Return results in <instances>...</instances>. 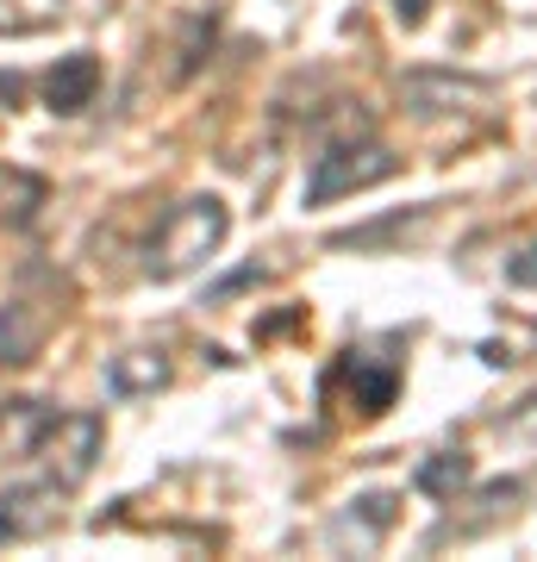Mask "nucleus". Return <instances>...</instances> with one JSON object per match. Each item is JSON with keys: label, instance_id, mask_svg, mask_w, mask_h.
Here are the masks:
<instances>
[{"label": "nucleus", "instance_id": "13", "mask_svg": "<svg viewBox=\"0 0 537 562\" xmlns=\"http://www.w3.org/2000/svg\"><path fill=\"white\" fill-rule=\"evenodd\" d=\"M0 419H7V406H0Z\"/></svg>", "mask_w": 537, "mask_h": 562}, {"label": "nucleus", "instance_id": "7", "mask_svg": "<svg viewBox=\"0 0 537 562\" xmlns=\"http://www.w3.org/2000/svg\"><path fill=\"white\" fill-rule=\"evenodd\" d=\"M107 382H113V394H157L169 382V362L157 350H125V357H113Z\"/></svg>", "mask_w": 537, "mask_h": 562}, {"label": "nucleus", "instance_id": "12", "mask_svg": "<svg viewBox=\"0 0 537 562\" xmlns=\"http://www.w3.org/2000/svg\"><path fill=\"white\" fill-rule=\"evenodd\" d=\"M425 7H432V0H394L400 25H418V20H425Z\"/></svg>", "mask_w": 537, "mask_h": 562}, {"label": "nucleus", "instance_id": "2", "mask_svg": "<svg viewBox=\"0 0 537 562\" xmlns=\"http://www.w3.org/2000/svg\"><path fill=\"white\" fill-rule=\"evenodd\" d=\"M388 176H400V157L381 138L325 144V150L313 157V176H306V206H332V201H344V194L381 188Z\"/></svg>", "mask_w": 537, "mask_h": 562}, {"label": "nucleus", "instance_id": "6", "mask_svg": "<svg viewBox=\"0 0 537 562\" xmlns=\"http://www.w3.org/2000/svg\"><path fill=\"white\" fill-rule=\"evenodd\" d=\"M94 88H100V63L88 57V50H76V57H63L57 69H51L44 101H51V113H81V106L94 101Z\"/></svg>", "mask_w": 537, "mask_h": 562}, {"label": "nucleus", "instance_id": "3", "mask_svg": "<svg viewBox=\"0 0 537 562\" xmlns=\"http://www.w3.org/2000/svg\"><path fill=\"white\" fill-rule=\"evenodd\" d=\"M100 443H107V431H100L94 413H57V419H51V431L38 438V450H32V457L51 462V482L81 487L88 475H94Z\"/></svg>", "mask_w": 537, "mask_h": 562}, {"label": "nucleus", "instance_id": "8", "mask_svg": "<svg viewBox=\"0 0 537 562\" xmlns=\"http://www.w3.org/2000/svg\"><path fill=\"white\" fill-rule=\"evenodd\" d=\"M462 94H481L476 81H450V76H413L406 81V106H413L418 120H432V113H450V101Z\"/></svg>", "mask_w": 537, "mask_h": 562}, {"label": "nucleus", "instance_id": "1", "mask_svg": "<svg viewBox=\"0 0 537 562\" xmlns=\"http://www.w3.org/2000/svg\"><path fill=\"white\" fill-rule=\"evenodd\" d=\"M225 232H232V213H225L220 194H194V201H181L176 213L157 225L150 250H144V276H157V281L188 276V269H200V262L220 250Z\"/></svg>", "mask_w": 537, "mask_h": 562}, {"label": "nucleus", "instance_id": "10", "mask_svg": "<svg viewBox=\"0 0 537 562\" xmlns=\"http://www.w3.org/2000/svg\"><path fill=\"white\" fill-rule=\"evenodd\" d=\"M394 387H400V375L394 369H376V375H357V406L376 419V413H388L394 406Z\"/></svg>", "mask_w": 537, "mask_h": 562}, {"label": "nucleus", "instance_id": "5", "mask_svg": "<svg viewBox=\"0 0 537 562\" xmlns=\"http://www.w3.org/2000/svg\"><path fill=\"white\" fill-rule=\"evenodd\" d=\"M44 350V313L32 301H7L0 306V369H20Z\"/></svg>", "mask_w": 537, "mask_h": 562}, {"label": "nucleus", "instance_id": "9", "mask_svg": "<svg viewBox=\"0 0 537 562\" xmlns=\"http://www.w3.org/2000/svg\"><path fill=\"white\" fill-rule=\"evenodd\" d=\"M462 482H469V457H457V450H450V457H432L425 469H418V487L438 494V501H450Z\"/></svg>", "mask_w": 537, "mask_h": 562}, {"label": "nucleus", "instance_id": "11", "mask_svg": "<svg viewBox=\"0 0 537 562\" xmlns=\"http://www.w3.org/2000/svg\"><path fill=\"white\" fill-rule=\"evenodd\" d=\"M506 276H513L518 288H537V244H532V250H525V257L513 262V269H506Z\"/></svg>", "mask_w": 537, "mask_h": 562}, {"label": "nucleus", "instance_id": "4", "mask_svg": "<svg viewBox=\"0 0 537 562\" xmlns=\"http://www.w3.org/2000/svg\"><path fill=\"white\" fill-rule=\"evenodd\" d=\"M63 482H7L0 487V543H38L63 519Z\"/></svg>", "mask_w": 537, "mask_h": 562}]
</instances>
